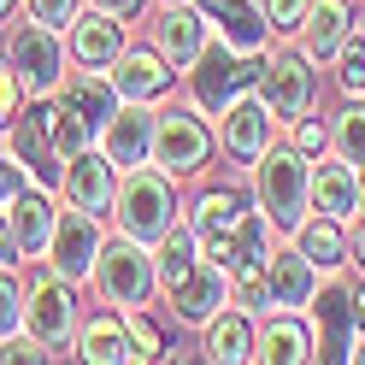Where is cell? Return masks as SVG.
<instances>
[{"label": "cell", "mask_w": 365, "mask_h": 365, "mask_svg": "<svg viewBox=\"0 0 365 365\" xmlns=\"http://www.w3.org/2000/svg\"><path fill=\"white\" fill-rule=\"evenodd\" d=\"M153 277H159V265L148 259V247L135 242V236L106 242V247H101V259H95V283H101V294H106V301L118 307V312H130V307H148Z\"/></svg>", "instance_id": "4"}, {"label": "cell", "mask_w": 365, "mask_h": 365, "mask_svg": "<svg viewBox=\"0 0 365 365\" xmlns=\"http://www.w3.org/2000/svg\"><path fill=\"white\" fill-rule=\"evenodd\" d=\"M159 283H177V277H189V271L200 265V254H195V230H182V224H171V230L165 236H159Z\"/></svg>", "instance_id": "30"}, {"label": "cell", "mask_w": 365, "mask_h": 365, "mask_svg": "<svg viewBox=\"0 0 365 365\" xmlns=\"http://www.w3.org/2000/svg\"><path fill=\"white\" fill-rule=\"evenodd\" d=\"M153 48L165 53L177 71H189L200 59V48H207V18H200V6L189 12L182 0H171V6L159 12V24H153Z\"/></svg>", "instance_id": "16"}, {"label": "cell", "mask_w": 365, "mask_h": 365, "mask_svg": "<svg viewBox=\"0 0 365 365\" xmlns=\"http://www.w3.org/2000/svg\"><path fill=\"white\" fill-rule=\"evenodd\" d=\"M24 324V289H18L12 265H0V336H12Z\"/></svg>", "instance_id": "33"}, {"label": "cell", "mask_w": 365, "mask_h": 365, "mask_svg": "<svg viewBox=\"0 0 365 365\" xmlns=\"http://www.w3.org/2000/svg\"><path fill=\"white\" fill-rule=\"evenodd\" d=\"M53 106H59V101H53ZM53 106L24 112V124L12 118V159H18L24 171H36L41 189L59 182V171H65V159H59V148H53Z\"/></svg>", "instance_id": "11"}, {"label": "cell", "mask_w": 365, "mask_h": 365, "mask_svg": "<svg viewBox=\"0 0 365 365\" xmlns=\"http://www.w3.org/2000/svg\"><path fill=\"white\" fill-rule=\"evenodd\" d=\"M59 195H65V207H77V212H95L106 218L112 207H118V165L106 159V148H83L77 159H65V171H59Z\"/></svg>", "instance_id": "9"}, {"label": "cell", "mask_w": 365, "mask_h": 365, "mask_svg": "<svg viewBox=\"0 0 365 365\" xmlns=\"http://www.w3.org/2000/svg\"><path fill=\"white\" fill-rule=\"evenodd\" d=\"M359 207H365V165H359Z\"/></svg>", "instance_id": "44"}, {"label": "cell", "mask_w": 365, "mask_h": 365, "mask_svg": "<svg viewBox=\"0 0 365 365\" xmlns=\"http://www.w3.org/2000/svg\"><path fill=\"white\" fill-rule=\"evenodd\" d=\"M307 12H312V0H265V24L277 36H301Z\"/></svg>", "instance_id": "34"}, {"label": "cell", "mask_w": 365, "mask_h": 365, "mask_svg": "<svg viewBox=\"0 0 365 365\" xmlns=\"http://www.w3.org/2000/svg\"><path fill=\"white\" fill-rule=\"evenodd\" d=\"M259 212L271 218V230H289V236L312 212V165L301 148H265L259 153Z\"/></svg>", "instance_id": "1"}, {"label": "cell", "mask_w": 365, "mask_h": 365, "mask_svg": "<svg viewBox=\"0 0 365 365\" xmlns=\"http://www.w3.org/2000/svg\"><path fill=\"white\" fill-rule=\"evenodd\" d=\"M124 53V24L112 12H83V24L71 18V59L83 65V71H101V65H118Z\"/></svg>", "instance_id": "17"}, {"label": "cell", "mask_w": 365, "mask_h": 365, "mask_svg": "<svg viewBox=\"0 0 365 365\" xmlns=\"http://www.w3.org/2000/svg\"><path fill=\"white\" fill-rule=\"evenodd\" d=\"M348 247H354V265L365 271V218H359V230H354V242H348Z\"/></svg>", "instance_id": "43"}, {"label": "cell", "mask_w": 365, "mask_h": 365, "mask_svg": "<svg viewBox=\"0 0 365 365\" xmlns=\"http://www.w3.org/2000/svg\"><path fill=\"white\" fill-rule=\"evenodd\" d=\"M101 12H112V18H130V12H142V0H95Z\"/></svg>", "instance_id": "41"}, {"label": "cell", "mask_w": 365, "mask_h": 365, "mask_svg": "<svg viewBox=\"0 0 365 365\" xmlns=\"http://www.w3.org/2000/svg\"><path fill=\"white\" fill-rule=\"evenodd\" d=\"M171 77H177V65L159 53V48H124V53H118V71H112V83H118L124 101H153V95H165Z\"/></svg>", "instance_id": "18"}, {"label": "cell", "mask_w": 365, "mask_h": 365, "mask_svg": "<svg viewBox=\"0 0 365 365\" xmlns=\"http://www.w3.org/2000/svg\"><path fill=\"white\" fill-rule=\"evenodd\" d=\"M312 212L348 224L359 212V165H348V159H318L312 165Z\"/></svg>", "instance_id": "20"}, {"label": "cell", "mask_w": 365, "mask_h": 365, "mask_svg": "<svg viewBox=\"0 0 365 365\" xmlns=\"http://www.w3.org/2000/svg\"><path fill=\"white\" fill-rule=\"evenodd\" d=\"M18 101H24V83H18V71L6 65V71H0V124L18 118Z\"/></svg>", "instance_id": "37"}, {"label": "cell", "mask_w": 365, "mask_h": 365, "mask_svg": "<svg viewBox=\"0 0 365 365\" xmlns=\"http://www.w3.org/2000/svg\"><path fill=\"white\" fill-rule=\"evenodd\" d=\"M165 6H171V0H165Z\"/></svg>", "instance_id": "46"}, {"label": "cell", "mask_w": 365, "mask_h": 365, "mask_svg": "<svg viewBox=\"0 0 365 365\" xmlns=\"http://www.w3.org/2000/svg\"><path fill=\"white\" fill-rule=\"evenodd\" d=\"M24 330L41 341V348H65L77 336V301H71V277L59 271H41L24 294Z\"/></svg>", "instance_id": "6"}, {"label": "cell", "mask_w": 365, "mask_h": 365, "mask_svg": "<svg viewBox=\"0 0 365 365\" xmlns=\"http://www.w3.org/2000/svg\"><path fill=\"white\" fill-rule=\"evenodd\" d=\"M24 189V165L12 153H0V207H12V195Z\"/></svg>", "instance_id": "38"}, {"label": "cell", "mask_w": 365, "mask_h": 365, "mask_svg": "<svg viewBox=\"0 0 365 365\" xmlns=\"http://www.w3.org/2000/svg\"><path fill=\"white\" fill-rule=\"evenodd\" d=\"M124 330H130V348H135V359H159V354H165V336H159L153 324H148V318L142 312H124Z\"/></svg>", "instance_id": "35"}, {"label": "cell", "mask_w": 365, "mask_h": 365, "mask_svg": "<svg viewBox=\"0 0 365 365\" xmlns=\"http://www.w3.org/2000/svg\"><path fill=\"white\" fill-rule=\"evenodd\" d=\"M324 142H330V135L318 124H294V148H301V153H324Z\"/></svg>", "instance_id": "39"}, {"label": "cell", "mask_w": 365, "mask_h": 365, "mask_svg": "<svg viewBox=\"0 0 365 365\" xmlns=\"http://www.w3.org/2000/svg\"><path fill=\"white\" fill-rule=\"evenodd\" d=\"M336 65H341L336 83L348 88V95H365V36L359 30H348V41L336 48Z\"/></svg>", "instance_id": "32"}, {"label": "cell", "mask_w": 365, "mask_h": 365, "mask_svg": "<svg viewBox=\"0 0 365 365\" xmlns=\"http://www.w3.org/2000/svg\"><path fill=\"white\" fill-rule=\"evenodd\" d=\"M265 289H271V307L301 312L318 294V265L301 254V247H271L265 254Z\"/></svg>", "instance_id": "14"}, {"label": "cell", "mask_w": 365, "mask_h": 365, "mask_svg": "<svg viewBox=\"0 0 365 365\" xmlns=\"http://www.w3.org/2000/svg\"><path fill=\"white\" fill-rule=\"evenodd\" d=\"M354 330L365 336V277H359V289H354Z\"/></svg>", "instance_id": "42"}, {"label": "cell", "mask_w": 365, "mask_h": 365, "mask_svg": "<svg viewBox=\"0 0 365 365\" xmlns=\"http://www.w3.org/2000/svg\"><path fill=\"white\" fill-rule=\"evenodd\" d=\"M348 330H354V289L348 283L318 289V354L312 359H348Z\"/></svg>", "instance_id": "22"}, {"label": "cell", "mask_w": 365, "mask_h": 365, "mask_svg": "<svg viewBox=\"0 0 365 365\" xmlns=\"http://www.w3.org/2000/svg\"><path fill=\"white\" fill-rule=\"evenodd\" d=\"M165 294H171V307H177L182 324H212V318L224 312V301H230V277H224V265L200 259L189 277H177Z\"/></svg>", "instance_id": "12"}, {"label": "cell", "mask_w": 365, "mask_h": 365, "mask_svg": "<svg viewBox=\"0 0 365 365\" xmlns=\"http://www.w3.org/2000/svg\"><path fill=\"white\" fill-rule=\"evenodd\" d=\"M77 354L83 359H95V365H118V359H135L130 348V330H124V318H88L83 336H77Z\"/></svg>", "instance_id": "26"}, {"label": "cell", "mask_w": 365, "mask_h": 365, "mask_svg": "<svg viewBox=\"0 0 365 365\" xmlns=\"http://www.w3.org/2000/svg\"><path fill=\"white\" fill-rule=\"evenodd\" d=\"M6 12H12V0H0V18H6Z\"/></svg>", "instance_id": "45"}, {"label": "cell", "mask_w": 365, "mask_h": 365, "mask_svg": "<svg viewBox=\"0 0 365 365\" xmlns=\"http://www.w3.org/2000/svg\"><path fill=\"white\" fill-rule=\"evenodd\" d=\"M6 65L18 71V83H24L30 95H53V88L65 83V48H59V30H48V24H36V18H30V24L6 41Z\"/></svg>", "instance_id": "8"}, {"label": "cell", "mask_w": 365, "mask_h": 365, "mask_svg": "<svg viewBox=\"0 0 365 365\" xmlns=\"http://www.w3.org/2000/svg\"><path fill=\"white\" fill-rule=\"evenodd\" d=\"M118 83H112V77H101V71H83L77 83H59V106L65 112H77V118H88V124H106L112 118V112H118Z\"/></svg>", "instance_id": "23"}, {"label": "cell", "mask_w": 365, "mask_h": 365, "mask_svg": "<svg viewBox=\"0 0 365 365\" xmlns=\"http://www.w3.org/2000/svg\"><path fill=\"white\" fill-rule=\"evenodd\" d=\"M330 142H336V153L348 159V165H365V106H348L336 118V130H330Z\"/></svg>", "instance_id": "31"}, {"label": "cell", "mask_w": 365, "mask_h": 365, "mask_svg": "<svg viewBox=\"0 0 365 365\" xmlns=\"http://www.w3.org/2000/svg\"><path fill=\"white\" fill-rule=\"evenodd\" d=\"M265 71V59L259 53H236L230 41H218V48H200L195 59V71H189V88H195V106H207V112H224L236 95H247V88L259 83Z\"/></svg>", "instance_id": "3"}, {"label": "cell", "mask_w": 365, "mask_h": 365, "mask_svg": "<svg viewBox=\"0 0 365 365\" xmlns=\"http://www.w3.org/2000/svg\"><path fill=\"white\" fill-rule=\"evenodd\" d=\"M254 359H277V365H294V359H312V336L301 318H271V324L259 330V354Z\"/></svg>", "instance_id": "29"}, {"label": "cell", "mask_w": 365, "mask_h": 365, "mask_svg": "<svg viewBox=\"0 0 365 365\" xmlns=\"http://www.w3.org/2000/svg\"><path fill=\"white\" fill-rule=\"evenodd\" d=\"M259 88L271 101V118H307V106L318 101V71H312V53L307 48H283L265 59Z\"/></svg>", "instance_id": "7"}, {"label": "cell", "mask_w": 365, "mask_h": 365, "mask_svg": "<svg viewBox=\"0 0 365 365\" xmlns=\"http://www.w3.org/2000/svg\"><path fill=\"white\" fill-rule=\"evenodd\" d=\"M242 218H247V195H242V189H207V195H200V207H195V224H189V230H195L200 242H212V236H230Z\"/></svg>", "instance_id": "25"}, {"label": "cell", "mask_w": 365, "mask_h": 365, "mask_svg": "<svg viewBox=\"0 0 365 365\" xmlns=\"http://www.w3.org/2000/svg\"><path fill=\"white\" fill-rule=\"evenodd\" d=\"M101 148H106V159H112L118 171L148 165V159H153V112H142V101L118 106V112L101 124Z\"/></svg>", "instance_id": "13"}, {"label": "cell", "mask_w": 365, "mask_h": 365, "mask_svg": "<svg viewBox=\"0 0 365 365\" xmlns=\"http://www.w3.org/2000/svg\"><path fill=\"white\" fill-rule=\"evenodd\" d=\"M36 24H48V30H71V18H77V0H24Z\"/></svg>", "instance_id": "36"}, {"label": "cell", "mask_w": 365, "mask_h": 365, "mask_svg": "<svg viewBox=\"0 0 365 365\" xmlns=\"http://www.w3.org/2000/svg\"><path fill=\"white\" fill-rule=\"evenodd\" d=\"M18 254H24V247H18V236H12V218L0 212V265H18Z\"/></svg>", "instance_id": "40"}, {"label": "cell", "mask_w": 365, "mask_h": 365, "mask_svg": "<svg viewBox=\"0 0 365 365\" xmlns=\"http://www.w3.org/2000/svg\"><path fill=\"white\" fill-rule=\"evenodd\" d=\"M200 18H207V30L218 41H230L236 53H259L265 48V6H254V0H200Z\"/></svg>", "instance_id": "15"}, {"label": "cell", "mask_w": 365, "mask_h": 365, "mask_svg": "<svg viewBox=\"0 0 365 365\" xmlns=\"http://www.w3.org/2000/svg\"><path fill=\"white\" fill-rule=\"evenodd\" d=\"M212 159V130L200 112H159L153 118V165L165 177H189Z\"/></svg>", "instance_id": "5"}, {"label": "cell", "mask_w": 365, "mask_h": 365, "mask_svg": "<svg viewBox=\"0 0 365 365\" xmlns=\"http://www.w3.org/2000/svg\"><path fill=\"white\" fill-rule=\"evenodd\" d=\"M207 359H254V324H247V312H218L207 324Z\"/></svg>", "instance_id": "28"}, {"label": "cell", "mask_w": 365, "mask_h": 365, "mask_svg": "<svg viewBox=\"0 0 365 365\" xmlns=\"http://www.w3.org/2000/svg\"><path fill=\"white\" fill-rule=\"evenodd\" d=\"M348 0H312V12H307V24H301V36H307V53L312 59H336V48L348 41Z\"/></svg>", "instance_id": "24"}, {"label": "cell", "mask_w": 365, "mask_h": 365, "mask_svg": "<svg viewBox=\"0 0 365 365\" xmlns=\"http://www.w3.org/2000/svg\"><path fill=\"white\" fill-rule=\"evenodd\" d=\"M12 236H18V247L24 254H48V242H53V230H59V212H53V200H48V189H18L12 195Z\"/></svg>", "instance_id": "21"}, {"label": "cell", "mask_w": 365, "mask_h": 365, "mask_svg": "<svg viewBox=\"0 0 365 365\" xmlns=\"http://www.w3.org/2000/svg\"><path fill=\"white\" fill-rule=\"evenodd\" d=\"M118 230L135 242H159L171 230V212H177V195H171V177L159 165H130V177L118 182Z\"/></svg>", "instance_id": "2"}, {"label": "cell", "mask_w": 365, "mask_h": 365, "mask_svg": "<svg viewBox=\"0 0 365 365\" xmlns=\"http://www.w3.org/2000/svg\"><path fill=\"white\" fill-rule=\"evenodd\" d=\"M101 218L95 212H59V230H53V242H48V259H53V271L59 277H71V283H83L88 271H95V259H101Z\"/></svg>", "instance_id": "10"}, {"label": "cell", "mask_w": 365, "mask_h": 365, "mask_svg": "<svg viewBox=\"0 0 365 365\" xmlns=\"http://www.w3.org/2000/svg\"><path fill=\"white\" fill-rule=\"evenodd\" d=\"M294 247L312 259V265H341L348 259V236H341V218H301V230H294Z\"/></svg>", "instance_id": "27"}, {"label": "cell", "mask_w": 365, "mask_h": 365, "mask_svg": "<svg viewBox=\"0 0 365 365\" xmlns=\"http://www.w3.org/2000/svg\"><path fill=\"white\" fill-rule=\"evenodd\" d=\"M224 118V148L242 153V159H259L271 148V101H254V95H236L230 106L218 112Z\"/></svg>", "instance_id": "19"}]
</instances>
